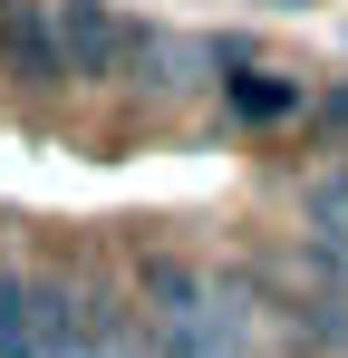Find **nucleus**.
<instances>
[{"mask_svg": "<svg viewBox=\"0 0 348 358\" xmlns=\"http://www.w3.org/2000/svg\"><path fill=\"white\" fill-rule=\"evenodd\" d=\"M155 358H261V281L252 271H203L184 252L136 262Z\"/></svg>", "mask_w": 348, "mask_h": 358, "instance_id": "nucleus-1", "label": "nucleus"}, {"mask_svg": "<svg viewBox=\"0 0 348 358\" xmlns=\"http://www.w3.org/2000/svg\"><path fill=\"white\" fill-rule=\"evenodd\" d=\"M0 358H78V281L0 262Z\"/></svg>", "mask_w": 348, "mask_h": 358, "instance_id": "nucleus-2", "label": "nucleus"}, {"mask_svg": "<svg viewBox=\"0 0 348 358\" xmlns=\"http://www.w3.org/2000/svg\"><path fill=\"white\" fill-rule=\"evenodd\" d=\"M49 29H58V68H68V87H107L136 68V39H145V20H126L116 0H49Z\"/></svg>", "mask_w": 348, "mask_h": 358, "instance_id": "nucleus-3", "label": "nucleus"}, {"mask_svg": "<svg viewBox=\"0 0 348 358\" xmlns=\"http://www.w3.org/2000/svg\"><path fill=\"white\" fill-rule=\"evenodd\" d=\"M78 358H155V329L145 310L107 281H78Z\"/></svg>", "mask_w": 348, "mask_h": 358, "instance_id": "nucleus-4", "label": "nucleus"}, {"mask_svg": "<svg viewBox=\"0 0 348 358\" xmlns=\"http://www.w3.org/2000/svg\"><path fill=\"white\" fill-rule=\"evenodd\" d=\"M0 78H20V87H68L49 0H0Z\"/></svg>", "mask_w": 348, "mask_h": 358, "instance_id": "nucleus-5", "label": "nucleus"}, {"mask_svg": "<svg viewBox=\"0 0 348 358\" xmlns=\"http://www.w3.org/2000/svg\"><path fill=\"white\" fill-rule=\"evenodd\" d=\"M213 59H223V49H203V39H174V29H145V39H136V68H126V78H145L155 97H174V87H203L194 68H213Z\"/></svg>", "mask_w": 348, "mask_h": 358, "instance_id": "nucleus-6", "label": "nucleus"}, {"mask_svg": "<svg viewBox=\"0 0 348 358\" xmlns=\"http://www.w3.org/2000/svg\"><path fill=\"white\" fill-rule=\"evenodd\" d=\"M232 78H223V97H232V117L242 126H281V117H300V87H290L281 68H252V59H223Z\"/></svg>", "mask_w": 348, "mask_h": 358, "instance_id": "nucleus-7", "label": "nucleus"}, {"mask_svg": "<svg viewBox=\"0 0 348 358\" xmlns=\"http://www.w3.org/2000/svg\"><path fill=\"white\" fill-rule=\"evenodd\" d=\"M319 107H329V126H339V136H348V78H339V87H329V97H319Z\"/></svg>", "mask_w": 348, "mask_h": 358, "instance_id": "nucleus-8", "label": "nucleus"}, {"mask_svg": "<svg viewBox=\"0 0 348 358\" xmlns=\"http://www.w3.org/2000/svg\"><path fill=\"white\" fill-rule=\"evenodd\" d=\"M281 10H300V0H281Z\"/></svg>", "mask_w": 348, "mask_h": 358, "instance_id": "nucleus-9", "label": "nucleus"}]
</instances>
